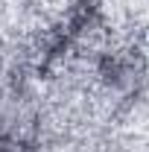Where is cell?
I'll use <instances>...</instances> for the list:
<instances>
[{"mask_svg": "<svg viewBox=\"0 0 149 152\" xmlns=\"http://www.w3.org/2000/svg\"><path fill=\"white\" fill-rule=\"evenodd\" d=\"M0 152H9V149H6V146H0Z\"/></svg>", "mask_w": 149, "mask_h": 152, "instance_id": "6da1fadb", "label": "cell"}]
</instances>
